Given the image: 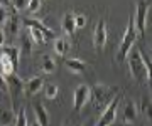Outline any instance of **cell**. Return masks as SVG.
Instances as JSON below:
<instances>
[{
	"mask_svg": "<svg viewBox=\"0 0 152 126\" xmlns=\"http://www.w3.org/2000/svg\"><path fill=\"white\" fill-rule=\"evenodd\" d=\"M19 27H20V17L17 14H10L2 29H4V32H9L10 35H17L19 34Z\"/></svg>",
	"mask_w": 152,
	"mask_h": 126,
	"instance_id": "cell-15",
	"label": "cell"
},
{
	"mask_svg": "<svg viewBox=\"0 0 152 126\" xmlns=\"http://www.w3.org/2000/svg\"><path fill=\"white\" fill-rule=\"evenodd\" d=\"M129 60V71H130V77L134 81H137L139 84H145L151 82V71L144 66V62L140 59V49L132 47V50L127 55Z\"/></svg>",
	"mask_w": 152,
	"mask_h": 126,
	"instance_id": "cell-1",
	"label": "cell"
},
{
	"mask_svg": "<svg viewBox=\"0 0 152 126\" xmlns=\"http://www.w3.org/2000/svg\"><path fill=\"white\" fill-rule=\"evenodd\" d=\"M42 88H44V81H42V77H41V76H32L31 79L26 81V84H24V91H26L27 96H34V94H37Z\"/></svg>",
	"mask_w": 152,
	"mask_h": 126,
	"instance_id": "cell-10",
	"label": "cell"
},
{
	"mask_svg": "<svg viewBox=\"0 0 152 126\" xmlns=\"http://www.w3.org/2000/svg\"><path fill=\"white\" fill-rule=\"evenodd\" d=\"M58 93H59V89L56 84H44V94H46V98L48 99H56L58 98Z\"/></svg>",
	"mask_w": 152,
	"mask_h": 126,
	"instance_id": "cell-24",
	"label": "cell"
},
{
	"mask_svg": "<svg viewBox=\"0 0 152 126\" xmlns=\"http://www.w3.org/2000/svg\"><path fill=\"white\" fill-rule=\"evenodd\" d=\"M107 22L105 20H98L95 25V32H93V45L96 50H102L107 44Z\"/></svg>",
	"mask_w": 152,
	"mask_h": 126,
	"instance_id": "cell-8",
	"label": "cell"
},
{
	"mask_svg": "<svg viewBox=\"0 0 152 126\" xmlns=\"http://www.w3.org/2000/svg\"><path fill=\"white\" fill-rule=\"evenodd\" d=\"M63 126H68V125H63Z\"/></svg>",
	"mask_w": 152,
	"mask_h": 126,
	"instance_id": "cell-33",
	"label": "cell"
},
{
	"mask_svg": "<svg viewBox=\"0 0 152 126\" xmlns=\"http://www.w3.org/2000/svg\"><path fill=\"white\" fill-rule=\"evenodd\" d=\"M140 59L142 62H144V66L151 71V64H152V60H151V52H144V50H140Z\"/></svg>",
	"mask_w": 152,
	"mask_h": 126,
	"instance_id": "cell-28",
	"label": "cell"
},
{
	"mask_svg": "<svg viewBox=\"0 0 152 126\" xmlns=\"http://www.w3.org/2000/svg\"><path fill=\"white\" fill-rule=\"evenodd\" d=\"M14 121H15V113L12 111V108L0 104V126H9Z\"/></svg>",
	"mask_w": 152,
	"mask_h": 126,
	"instance_id": "cell-17",
	"label": "cell"
},
{
	"mask_svg": "<svg viewBox=\"0 0 152 126\" xmlns=\"http://www.w3.org/2000/svg\"><path fill=\"white\" fill-rule=\"evenodd\" d=\"M9 10H5L4 7H2V4H0V27H4V24L7 22V19H9Z\"/></svg>",
	"mask_w": 152,
	"mask_h": 126,
	"instance_id": "cell-29",
	"label": "cell"
},
{
	"mask_svg": "<svg viewBox=\"0 0 152 126\" xmlns=\"http://www.w3.org/2000/svg\"><path fill=\"white\" fill-rule=\"evenodd\" d=\"M90 93H91V101L95 103V106H96L98 109L103 111L108 106L110 101L117 96V88L98 82V84H95V86L90 88Z\"/></svg>",
	"mask_w": 152,
	"mask_h": 126,
	"instance_id": "cell-2",
	"label": "cell"
},
{
	"mask_svg": "<svg viewBox=\"0 0 152 126\" xmlns=\"http://www.w3.org/2000/svg\"><path fill=\"white\" fill-rule=\"evenodd\" d=\"M27 32H29V39L32 40L36 45H44L48 40H46V37H44V34L39 30V29H34V27H29L27 29Z\"/></svg>",
	"mask_w": 152,
	"mask_h": 126,
	"instance_id": "cell-20",
	"label": "cell"
},
{
	"mask_svg": "<svg viewBox=\"0 0 152 126\" xmlns=\"http://www.w3.org/2000/svg\"><path fill=\"white\" fill-rule=\"evenodd\" d=\"M137 114H139V108L134 101H129L125 104V109H124V123L125 125H132L135 123L137 120Z\"/></svg>",
	"mask_w": 152,
	"mask_h": 126,
	"instance_id": "cell-16",
	"label": "cell"
},
{
	"mask_svg": "<svg viewBox=\"0 0 152 126\" xmlns=\"http://www.w3.org/2000/svg\"><path fill=\"white\" fill-rule=\"evenodd\" d=\"M88 126H90V125H88Z\"/></svg>",
	"mask_w": 152,
	"mask_h": 126,
	"instance_id": "cell-34",
	"label": "cell"
},
{
	"mask_svg": "<svg viewBox=\"0 0 152 126\" xmlns=\"http://www.w3.org/2000/svg\"><path fill=\"white\" fill-rule=\"evenodd\" d=\"M41 69H42V72H46V74L54 72V69H56L54 59H53L51 55H44V57H42V64H41Z\"/></svg>",
	"mask_w": 152,
	"mask_h": 126,
	"instance_id": "cell-21",
	"label": "cell"
},
{
	"mask_svg": "<svg viewBox=\"0 0 152 126\" xmlns=\"http://www.w3.org/2000/svg\"><path fill=\"white\" fill-rule=\"evenodd\" d=\"M117 108H118V96H115L108 103V106L102 111V114L98 118L95 126H112L117 120Z\"/></svg>",
	"mask_w": 152,
	"mask_h": 126,
	"instance_id": "cell-6",
	"label": "cell"
},
{
	"mask_svg": "<svg viewBox=\"0 0 152 126\" xmlns=\"http://www.w3.org/2000/svg\"><path fill=\"white\" fill-rule=\"evenodd\" d=\"M4 42H5V32H4V29L0 27V49L4 47Z\"/></svg>",
	"mask_w": 152,
	"mask_h": 126,
	"instance_id": "cell-31",
	"label": "cell"
},
{
	"mask_svg": "<svg viewBox=\"0 0 152 126\" xmlns=\"http://www.w3.org/2000/svg\"><path fill=\"white\" fill-rule=\"evenodd\" d=\"M15 126H29V121H27V114H26V108L20 106L19 111L15 113V121H14Z\"/></svg>",
	"mask_w": 152,
	"mask_h": 126,
	"instance_id": "cell-23",
	"label": "cell"
},
{
	"mask_svg": "<svg viewBox=\"0 0 152 126\" xmlns=\"http://www.w3.org/2000/svg\"><path fill=\"white\" fill-rule=\"evenodd\" d=\"M27 4H29V0H12V10L15 12H20V10H27Z\"/></svg>",
	"mask_w": 152,
	"mask_h": 126,
	"instance_id": "cell-25",
	"label": "cell"
},
{
	"mask_svg": "<svg viewBox=\"0 0 152 126\" xmlns=\"http://www.w3.org/2000/svg\"><path fill=\"white\" fill-rule=\"evenodd\" d=\"M32 108H34V114H36V121L41 126H49V113L46 109V106L39 101H34Z\"/></svg>",
	"mask_w": 152,
	"mask_h": 126,
	"instance_id": "cell-12",
	"label": "cell"
},
{
	"mask_svg": "<svg viewBox=\"0 0 152 126\" xmlns=\"http://www.w3.org/2000/svg\"><path fill=\"white\" fill-rule=\"evenodd\" d=\"M135 40H137V32H135V27H134V19L130 15L129 17L127 29H125V32H124V37H122V42H120L118 49H117V62H124L127 59L129 52L135 45Z\"/></svg>",
	"mask_w": 152,
	"mask_h": 126,
	"instance_id": "cell-3",
	"label": "cell"
},
{
	"mask_svg": "<svg viewBox=\"0 0 152 126\" xmlns=\"http://www.w3.org/2000/svg\"><path fill=\"white\" fill-rule=\"evenodd\" d=\"M20 22H24V25L26 27H34V29H39L41 32L44 34V37H46V40H51V39H56V32L53 30V29H48L46 25H44L42 22H39L37 19H29V17H26V19H22Z\"/></svg>",
	"mask_w": 152,
	"mask_h": 126,
	"instance_id": "cell-9",
	"label": "cell"
},
{
	"mask_svg": "<svg viewBox=\"0 0 152 126\" xmlns=\"http://www.w3.org/2000/svg\"><path fill=\"white\" fill-rule=\"evenodd\" d=\"M12 74H15V67L12 66V62L7 59L5 55L0 54V76L4 77H9Z\"/></svg>",
	"mask_w": 152,
	"mask_h": 126,
	"instance_id": "cell-19",
	"label": "cell"
},
{
	"mask_svg": "<svg viewBox=\"0 0 152 126\" xmlns=\"http://www.w3.org/2000/svg\"><path fill=\"white\" fill-rule=\"evenodd\" d=\"M142 114L145 116L147 120L151 121V94H147V96H142V101H140V111Z\"/></svg>",
	"mask_w": 152,
	"mask_h": 126,
	"instance_id": "cell-22",
	"label": "cell"
},
{
	"mask_svg": "<svg viewBox=\"0 0 152 126\" xmlns=\"http://www.w3.org/2000/svg\"><path fill=\"white\" fill-rule=\"evenodd\" d=\"M149 10H151V2H145V0L137 2L135 14L132 15V19H134V27H135V32H137V37H140V35L145 34Z\"/></svg>",
	"mask_w": 152,
	"mask_h": 126,
	"instance_id": "cell-5",
	"label": "cell"
},
{
	"mask_svg": "<svg viewBox=\"0 0 152 126\" xmlns=\"http://www.w3.org/2000/svg\"><path fill=\"white\" fill-rule=\"evenodd\" d=\"M61 29L66 35H75L76 27H75V14L73 12H66L63 15V20H61Z\"/></svg>",
	"mask_w": 152,
	"mask_h": 126,
	"instance_id": "cell-14",
	"label": "cell"
},
{
	"mask_svg": "<svg viewBox=\"0 0 152 126\" xmlns=\"http://www.w3.org/2000/svg\"><path fill=\"white\" fill-rule=\"evenodd\" d=\"M0 54L5 55L7 59L12 62V66L15 67V71H17V67H19V60H20V49L15 47V45H4V47L0 49Z\"/></svg>",
	"mask_w": 152,
	"mask_h": 126,
	"instance_id": "cell-11",
	"label": "cell"
},
{
	"mask_svg": "<svg viewBox=\"0 0 152 126\" xmlns=\"http://www.w3.org/2000/svg\"><path fill=\"white\" fill-rule=\"evenodd\" d=\"M7 81V93L10 94V99H12V111L14 113H17L19 111V108H20V99L24 98V94H26V91H24V81H22L20 77L17 76V74H12V76L5 77Z\"/></svg>",
	"mask_w": 152,
	"mask_h": 126,
	"instance_id": "cell-4",
	"label": "cell"
},
{
	"mask_svg": "<svg viewBox=\"0 0 152 126\" xmlns=\"http://www.w3.org/2000/svg\"><path fill=\"white\" fill-rule=\"evenodd\" d=\"M90 99H91L90 86H86V84H80V86L75 89V94H73V108H75V111H81L83 108L88 104Z\"/></svg>",
	"mask_w": 152,
	"mask_h": 126,
	"instance_id": "cell-7",
	"label": "cell"
},
{
	"mask_svg": "<svg viewBox=\"0 0 152 126\" xmlns=\"http://www.w3.org/2000/svg\"><path fill=\"white\" fill-rule=\"evenodd\" d=\"M64 66L73 74H83L86 69V62L83 59H78V57H68V59H64Z\"/></svg>",
	"mask_w": 152,
	"mask_h": 126,
	"instance_id": "cell-13",
	"label": "cell"
},
{
	"mask_svg": "<svg viewBox=\"0 0 152 126\" xmlns=\"http://www.w3.org/2000/svg\"><path fill=\"white\" fill-rule=\"evenodd\" d=\"M86 25V17L83 14H75V27L76 29H81Z\"/></svg>",
	"mask_w": 152,
	"mask_h": 126,
	"instance_id": "cell-27",
	"label": "cell"
},
{
	"mask_svg": "<svg viewBox=\"0 0 152 126\" xmlns=\"http://www.w3.org/2000/svg\"><path fill=\"white\" fill-rule=\"evenodd\" d=\"M0 93H7V81L4 76H0Z\"/></svg>",
	"mask_w": 152,
	"mask_h": 126,
	"instance_id": "cell-30",
	"label": "cell"
},
{
	"mask_svg": "<svg viewBox=\"0 0 152 126\" xmlns=\"http://www.w3.org/2000/svg\"><path fill=\"white\" fill-rule=\"evenodd\" d=\"M29 126H41V125H39V123H37V121H36V120H34L32 123H29Z\"/></svg>",
	"mask_w": 152,
	"mask_h": 126,
	"instance_id": "cell-32",
	"label": "cell"
},
{
	"mask_svg": "<svg viewBox=\"0 0 152 126\" xmlns=\"http://www.w3.org/2000/svg\"><path fill=\"white\" fill-rule=\"evenodd\" d=\"M41 5H42V2H41V0H29L27 12H31V14H36V12L41 9Z\"/></svg>",
	"mask_w": 152,
	"mask_h": 126,
	"instance_id": "cell-26",
	"label": "cell"
},
{
	"mask_svg": "<svg viewBox=\"0 0 152 126\" xmlns=\"http://www.w3.org/2000/svg\"><path fill=\"white\" fill-rule=\"evenodd\" d=\"M71 49V44H69V40L64 37H58L54 39V52L58 55H61V57H64L68 52H69Z\"/></svg>",
	"mask_w": 152,
	"mask_h": 126,
	"instance_id": "cell-18",
	"label": "cell"
}]
</instances>
